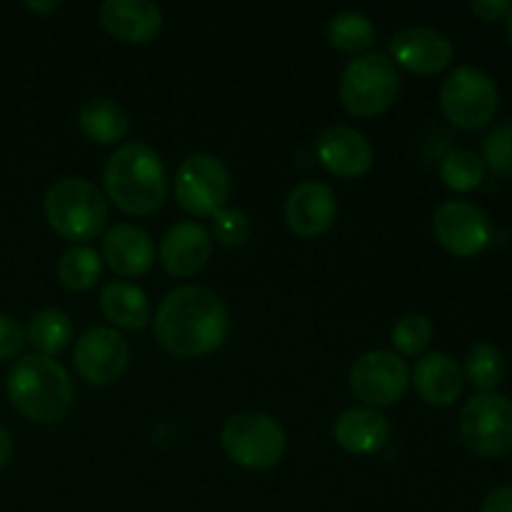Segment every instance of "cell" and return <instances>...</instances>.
<instances>
[{
  "label": "cell",
  "instance_id": "obj_15",
  "mask_svg": "<svg viewBox=\"0 0 512 512\" xmlns=\"http://www.w3.org/2000/svg\"><path fill=\"white\" fill-rule=\"evenodd\" d=\"M390 60L408 73H443L453 60V43L435 28H403L390 38Z\"/></svg>",
  "mask_w": 512,
  "mask_h": 512
},
{
  "label": "cell",
  "instance_id": "obj_1",
  "mask_svg": "<svg viewBox=\"0 0 512 512\" xmlns=\"http://www.w3.org/2000/svg\"><path fill=\"white\" fill-rule=\"evenodd\" d=\"M153 333L165 353L175 358H200L215 353L228 340L230 313L210 288L183 285L158 305Z\"/></svg>",
  "mask_w": 512,
  "mask_h": 512
},
{
  "label": "cell",
  "instance_id": "obj_22",
  "mask_svg": "<svg viewBox=\"0 0 512 512\" xmlns=\"http://www.w3.org/2000/svg\"><path fill=\"white\" fill-rule=\"evenodd\" d=\"M78 125L88 140L98 145H115L128 138L130 115L118 100L93 98L80 108Z\"/></svg>",
  "mask_w": 512,
  "mask_h": 512
},
{
  "label": "cell",
  "instance_id": "obj_33",
  "mask_svg": "<svg viewBox=\"0 0 512 512\" xmlns=\"http://www.w3.org/2000/svg\"><path fill=\"white\" fill-rule=\"evenodd\" d=\"M480 512H512V485L493 490V493L485 498Z\"/></svg>",
  "mask_w": 512,
  "mask_h": 512
},
{
  "label": "cell",
  "instance_id": "obj_23",
  "mask_svg": "<svg viewBox=\"0 0 512 512\" xmlns=\"http://www.w3.org/2000/svg\"><path fill=\"white\" fill-rule=\"evenodd\" d=\"M25 340L38 350V355L53 358V355L63 353L73 340V323L63 310L45 308L30 318Z\"/></svg>",
  "mask_w": 512,
  "mask_h": 512
},
{
  "label": "cell",
  "instance_id": "obj_10",
  "mask_svg": "<svg viewBox=\"0 0 512 512\" xmlns=\"http://www.w3.org/2000/svg\"><path fill=\"white\" fill-rule=\"evenodd\" d=\"M410 388L408 363L390 350H370L350 368V390L365 408H388L403 400Z\"/></svg>",
  "mask_w": 512,
  "mask_h": 512
},
{
  "label": "cell",
  "instance_id": "obj_35",
  "mask_svg": "<svg viewBox=\"0 0 512 512\" xmlns=\"http://www.w3.org/2000/svg\"><path fill=\"white\" fill-rule=\"evenodd\" d=\"M25 8L33 10V13L48 15L53 13V10H58V3H55V0H50V3H25Z\"/></svg>",
  "mask_w": 512,
  "mask_h": 512
},
{
  "label": "cell",
  "instance_id": "obj_5",
  "mask_svg": "<svg viewBox=\"0 0 512 512\" xmlns=\"http://www.w3.org/2000/svg\"><path fill=\"white\" fill-rule=\"evenodd\" d=\"M398 65L385 53H365L340 78V103L355 118H375L398 100Z\"/></svg>",
  "mask_w": 512,
  "mask_h": 512
},
{
  "label": "cell",
  "instance_id": "obj_16",
  "mask_svg": "<svg viewBox=\"0 0 512 512\" xmlns=\"http://www.w3.org/2000/svg\"><path fill=\"white\" fill-rule=\"evenodd\" d=\"M213 238L200 223H178L163 235L158 248L160 265L173 278H190L208 265Z\"/></svg>",
  "mask_w": 512,
  "mask_h": 512
},
{
  "label": "cell",
  "instance_id": "obj_14",
  "mask_svg": "<svg viewBox=\"0 0 512 512\" xmlns=\"http://www.w3.org/2000/svg\"><path fill=\"white\" fill-rule=\"evenodd\" d=\"M335 218H338V203L328 185L303 180L285 198V223L298 238H320L333 228Z\"/></svg>",
  "mask_w": 512,
  "mask_h": 512
},
{
  "label": "cell",
  "instance_id": "obj_3",
  "mask_svg": "<svg viewBox=\"0 0 512 512\" xmlns=\"http://www.w3.org/2000/svg\"><path fill=\"white\" fill-rule=\"evenodd\" d=\"M8 398L23 418L40 425L60 423L75 405L70 373L55 358L23 355L8 373Z\"/></svg>",
  "mask_w": 512,
  "mask_h": 512
},
{
  "label": "cell",
  "instance_id": "obj_27",
  "mask_svg": "<svg viewBox=\"0 0 512 512\" xmlns=\"http://www.w3.org/2000/svg\"><path fill=\"white\" fill-rule=\"evenodd\" d=\"M440 178L455 193H468L485 180V163L473 150H450L440 163Z\"/></svg>",
  "mask_w": 512,
  "mask_h": 512
},
{
  "label": "cell",
  "instance_id": "obj_6",
  "mask_svg": "<svg viewBox=\"0 0 512 512\" xmlns=\"http://www.w3.org/2000/svg\"><path fill=\"white\" fill-rule=\"evenodd\" d=\"M285 430L273 415L238 413L225 420L220 430L223 453L245 470H270L285 455Z\"/></svg>",
  "mask_w": 512,
  "mask_h": 512
},
{
  "label": "cell",
  "instance_id": "obj_12",
  "mask_svg": "<svg viewBox=\"0 0 512 512\" xmlns=\"http://www.w3.org/2000/svg\"><path fill=\"white\" fill-rule=\"evenodd\" d=\"M75 370L90 385H113L130 365V345L115 328H90L75 343Z\"/></svg>",
  "mask_w": 512,
  "mask_h": 512
},
{
  "label": "cell",
  "instance_id": "obj_29",
  "mask_svg": "<svg viewBox=\"0 0 512 512\" xmlns=\"http://www.w3.org/2000/svg\"><path fill=\"white\" fill-rule=\"evenodd\" d=\"M250 233H253V225L240 208L225 205L213 215V235L225 248H240L250 238Z\"/></svg>",
  "mask_w": 512,
  "mask_h": 512
},
{
  "label": "cell",
  "instance_id": "obj_18",
  "mask_svg": "<svg viewBox=\"0 0 512 512\" xmlns=\"http://www.w3.org/2000/svg\"><path fill=\"white\" fill-rule=\"evenodd\" d=\"M103 260L120 278H140L155 265V243L138 225H113L103 238Z\"/></svg>",
  "mask_w": 512,
  "mask_h": 512
},
{
  "label": "cell",
  "instance_id": "obj_25",
  "mask_svg": "<svg viewBox=\"0 0 512 512\" xmlns=\"http://www.w3.org/2000/svg\"><path fill=\"white\" fill-rule=\"evenodd\" d=\"M100 273H103V258L88 245H73L65 250L58 263L60 283L73 293H85V290L95 288Z\"/></svg>",
  "mask_w": 512,
  "mask_h": 512
},
{
  "label": "cell",
  "instance_id": "obj_9",
  "mask_svg": "<svg viewBox=\"0 0 512 512\" xmlns=\"http://www.w3.org/2000/svg\"><path fill=\"white\" fill-rule=\"evenodd\" d=\"M230 198V170L210 153H195L175 173V200L195 218H213Z\"/></svg>",
  "mask_w": 512,
  "mask_h": 512
},
{
  "label": "cell",
  "instance_id": "obj_31",
  "mask_svg": "<svg viewBox=\"0 0 512 512\" xmlns=\"http://www.w3.org/2000/svg\"><path fill=\"white\" fill-rule=\"evenodd\" d=\"M25 330L13 315L0 313V360H10L23 350Z\"/></svg>",
  "mask_w": 512,
  "mask_h": 512
},
{
  "label": "cell",
  "instance_id": "obj_8",
  "mask_svg": "<svg viewBox=\"0 0 512 512\" xmlns=\"http://www.w3.org/2000/svg\"><path fill=\"white\" fill-rule=\"evenodd\" d=\"M460 438L478 458H503L512 450V400L478 393L460 413Z\"/></svg>",
  "mask_w": 512,
  "mask_h": 512
},
{
  "label": "cell",
  "instance_id": "obj_32",
  "mask_svg": "<svg viewBox=\"0 0 512 512\" xmlns=\"http://www.w3.org/2000/svg\"><path fill=\"white\" fill-rule=\"evenodd\" d=\"M470 10H473L480 20L500 23V20H508L512 5L508 0H473V3H470Z\"/></svg>",
  "mask_w": 512,
  "mask_h": 512
},
{
  "label": "cell",
  "instance_id": "obj_34",
  "mask_svg": "<svg viewBox=\"0 0 512 512\" xmlns=\"http://www.w3.org/2000/svg\"><path fill=\"white\" fill-rule=\"evenodd\" d=\"M10 455H13V435L5 425H0V470L8 465Z\"/></svg>",
  "mask_w": 512,
  "mask_h": 512
},
{
  "label": "cell",
  "instance_id": "obj_11",
  "mask_svg": "<svg viewBox=\"0 0 512 512\" xmlns=\"http://www.w3.org/2000/svg\"><path fill=\"white\" fill-rule=\"evenodd\" d=\"M433 233L438 243L455 258H475L493 238L490 218L468 200H448L435 210Z\"/></svg>",
  "mask_w": 512,
  "mask_h": 512
},
{
  "label": "cell",
  "instance_id": "obj_20",
  "mask_svg": "<svg viewBox=\"0 0 512 512\" xmlns=\"http://www.w3.org/2000/svg\"><path fill=\"white\" fill-rule=\"evenodd\" d=\"M333 438L345 453L373 455L390 443V423L375 408H350L335 420Z\"/></svg>",
  "mask_w": 512,
  "mask_h": 512
},
{
  "label": "cell",
  "instance_id": "obj_4",
  "mask_svg": "<svg viewBox=\"0 0 512 512\" xmlns=\"http://www.w3.org/2000/svg\"><path fill=\"white\" fill-rule=\"evenodd\" d=\"M43 210L50 228L70 243L98 238L108 223V198L85 178L55 180L45 193Z\"/></svg>",
  "mask_w": 512,
  "mask_h": 512
},
{
  "label": "cell",
  "instance_id": "obj_24",
  "mask_svg": "<svg viewBox=\"0 0 512 512\" xmlns=\"http://www.w3.org/2000/svg\"><path fill=\"white\" fill-rule=\"evenodd\" d=\"M328 40L345 55H360L375 43V25L358 10H343L328 23Z\"/></svg>",
  "mask_w": 512,
  "mask_h": 512
},
{
  "label": "cell",
  "instance_id": "obj_19",
  "mask_svg": "<svg viewBox=\"0 0 512 512\" xmlns=\"http://www.w3.org/2000/svg\"><path fill=\"white\" fill-rule=\"evenodd\" d=\"M415 393L435 408H448L463 395L465 375L458 360L448 353H430L415 363L410 373Z\"/></svg>",
  "mask_w": 512,
  "mask_h": 512
},
{
  "label": "cell",
  "instance_id": "obj_26",
  "mask_svg": "<svg viewBox=\"0 0 512 512\" xmlns=\"http://www.w3.org/2000/svg\"><path fill=\"white\" fill-rule=\"evenodd\" d=\"M465 375L480 393H495L505 378L503 353L490 343H475L465 358Z\"/></svg>",
  "mask_w": 512,
  "mask_h": 512
},
{
  "label": "cell",
  "instance_id": "obj_28",
  "mask_svg": "<svg viewBox=\"0 0 512 512\" xmlns=\"http://www.w3.org/2000/svg\"><path fill=\"white\" fill-rule=\"evenodd\" d=\"M433 340V323L420 313H408L390 330V343L400 355H420Z\"/></svg>",
  "mask_w": 512,
  "mask_h": 512
},
{
  "label": "cell",
  "instance_id": "obj_36",
  "mask_svg": "<svg viewBox=\"0 0 512 512\" xmlns=\"http://www.w3.org/2000/svg\"><path fill=\"white\" fill-rule=\"evenodd\" d=\"M508 38H510V43H512V10H510V15H508Z\"/></svg>",
  "mask_w": 512,
  "mask_h": 512
},
{
  "label": "cell",
  "instance_id": "obj_7",
  "mask_svg": "<svg viewBox=\"0 0 512 512\" xmlns=\"http://www.w3.org/2000/svg\"><path fill=\"white\" fill-rule=\"evenodd\" d=\"M498 105L500 93L493 78L485 70L470 68V65L453 70L440 88V108L445 118L455 128L470 130V133L493 123Z\"/></svg>",
  "mask_w": 512,
  "mask_h": 512
},
{
  "label": "cell",
  "instance_id": "obj_2",
  "mask_svg": "<svg viewBox=\"0 0 512 512\" xmlns=\"http://www.w3.org/2000/svg\"><path fill=\"white\" fill-rule=\"evenodd\" d=\"M103 185L110 203L135 218L153 215L168 198V173L163 160L140 140L123 143L110 155L103 170Z\"/></svg>",
  "mask_w": 512,
  "mask_h": 512
},
{
  "label": "cell",
  "instance_id": "obj_13",
  "mask_svg": "<svg viewBox=\"0 0 512 512\" xmlns=\"http://www.w3.org/2000/svg\"><path fill=\"white\" fill-rule=\"evenodd\" d=\"M315 155L328 173L345 180L363 178L375 163V150L370 140L350 125L325 128L315 140Z\"/></svg>",
  "mask_w": 512,
  "mask_h": 512
},
{
  "label": "cell",
  "instance_id": "obj_30",
  "mask_svg": "<svg viewBox=\"0 0 512 512\" xmlns=\"http://www.w3.org/2000/svg\"><path fill=\"white\" fill-rule=\"evenodd\" d=\"M483 163L493 173L512 178V120L490 130L483 140Z\"/></svg>",
  "mask_w": 512,
  "mask_h": 512
},
{
  "label": "cell",
  "instance_id": "obj_17",
  "mask_svg": "<svg viewBox=\"0 0 512 512\" xmlns=\"http://www.w3.org/2000/svg\"><path fill=\"white\" fill-rule=\"evenodd\" d=\"M100 23L120 43L145 45L163 30V13L150 0H105Z\"/></svg>",
  "mask_w": 512,
  "mask_h": 512
},
{
  "label": "cell",
  "instance_id": "obj_21",
  "mask_svg": "<svg viewBox=\"0 0 512 512\" xmlns=\"http://www.w3.org/2000/svg\"><path fill=\"white\" fill-rule=\"evenodd\" d=\"M100 310L105 320L120 330H143L150 323L148 295L125 280H113L100 290Z\"/></svg>",
  "mask_w": 512,
  "mask_h": 512
}]
</instances>
